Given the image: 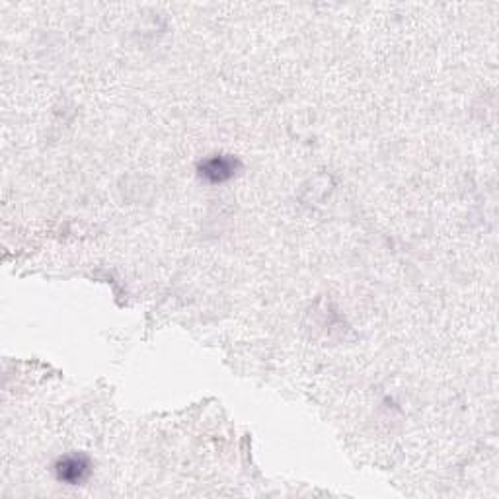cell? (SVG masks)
I'll list each match as a JSON object with an SVG mask.
<instances>
[{
	"label": "cell",
	"mask_w": 499,
	"mask_h": 499,
	"mask_svg": "<svg viewBox=\"0 0 499 499\" xmlns=\"http://www.w3.org/2000/svg\"><path fill=\"white\" fill-rule=\"evenodd\" d=\"M242 170L240 161L233 154H211L207 159L197 164V176L202 178L205 183L211 185H221L231 182Z\"/></svg>",
	"instance_id": "cell-1"
},
{
	"label": "cell",
	"mask_w": 499,
	"mask_h": 499,
	"mask_svg": "<svg viewBox=\"0 0 499 499\" xmlns=\"http://www.w3.org/2000/svg\"><path fill=\"white\" fill-rule=\"evenodd\" d=\"M53 470H55V478L67 483V486H80V483H84L90 478L92 463L87 454L68 452L57 459Z\"/></svg>",
	"instance_id": "cell-2"
}]
</instances>
